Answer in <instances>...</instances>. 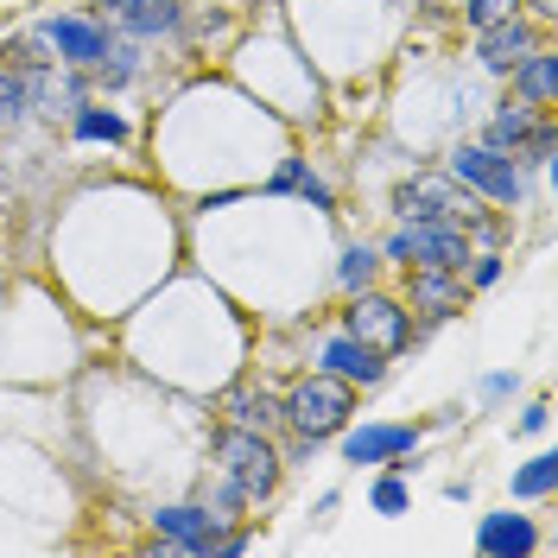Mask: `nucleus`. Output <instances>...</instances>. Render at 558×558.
<instances>
[{
    "instance_id": "1",
    "label": "nucleus",
    "mask_w": 558,
    "mask_h": 558,
    "mask_svg": "<svg viewBox=\"0 0 558 558\" xmlns=\"http://www.w3.org/2000/svg\"><path fill=\"white\" fill-rule=\"evenodd\" d=\"M216 476L242 495L247 508L274 501L286 483V457H279L274 432H247V425H222L216 432Z\"/></svg>"
},
{
    "instance_id": "2",
    "label": "nucleus",
    "mask_w": 558,
    "mask_h": 558,
    "mask_svg": "<svg viewBox=\"0 0 558 558\" xmlns=\"http://www.w3.org/2000/svg\"><path fill=\"white\" fill-rule=\"evenodd\" d=\"M349 413H355V387L337 381L330 368L305 375V381L279 400V425H286L299 445H324V438H337V432L349 425Z\"/></svg>"
},
{
    "instance_id": "3",
    "label": "nucleus",
    "mask_w": 558,
    "mask_h": 558,
    "mask_svg": "<svg viewBox=\"0 0 558 558\" xmlns=\"http://www.w3.org/2000/svg\"><path fill=\"white\" fill-rule=\"evenodd\" d=\"M445 172H451L463 191H476L483 204H501V209L526 204V166L514 159V153L488 146V140H457L451 159H445Z\"/></svg>"
},
{
    "instance_id": "4",
    "label": "nucleus",
    "mask_w": 558,
    "mask_h": 558,
    "mask_svg": "<svg viewBox=\"0 0 558 558\" xmlns=\"http://www.w3.org/2000/svg\"><path fill=\"white\" fill-rule=\"evenodd\" d=\"M470 229L463 222H400L381 242V260H400V267H445V274H463L470 267Z\"/></svg>"
},
{
    "instance_id": "5",
    "label": "nucleus",
    "mask_w": 558,
    "mask_h": 558,
    "mask_svg": "<svg viewBox=\"0 0 558 558\" xmlns=\"http://www.w3.org/2000/svg\"><path fill=\"white\" fill-rule=\"evenodd\" d=\"M393 209H400V222H463V229H470L488 204L476 197V191H463V184L438 166V172L407 178V184L393 191Z\"/></svg>"
},
{
    "instance_id": "6",
    "label": "nucleus",
    "mask_w": 558,
    "mask_h": 558,
    "mask_svg": "<svg viewBox=\"0 0 558 558\" xmlns=\"http://www.w3.org/2000/svg\"><path fill=\"white\" fill-rule=\"evenodd\" d=\"M153 533L191 558H216V553H242L247 533H235L229 521H216L204 501H172V508H153Z\"/></svg>"
},
{
    "instance_id": "7",
    "label": "nucleus",
    "mask_w": 558,
    "mask_h": 558,
    "mask_svg": "<svg viewBox=\"0 0 558 558\" xmlns=\"http://www.w3.org/2000/svg\"><path fill=\"white\" fill-rule=\"evenodd\" d=\"M38 45H45V58L51 64H70V70H96L108 58V20L96 13H51V20H38L33 26Z\"/></svg>"
},
{
    "instance_id": "8",
    "label": "nucleus",
    "mask_w": 558,
    "mask_h": 558,
    "mask_svg": "<svg viewBox=\"0 0 558 558\" xmlns=\"http://www.w3.org/2000/svg\"><path fill=\"white\" fill-rule=\"evenodd\" d=\"M343 330L362 337V343H375L381 355H400V349L413 343V317H407V305H400V299H381L375 286L355 292V305L343 312Z\"/></svg>"
},
{
    "instance_id": "9",
    "label": "nucleus",
    "mask_w": 558,
    "mask_h": 558,
    "mask_svg": "<svg viewBox=\"0 0 558 558\" xmlns=\"http://www.w3.org/2000/svg\"><path fill=\"white\" fill-rule=\"evenodd\" d=\"M343 463H400L418 451V425L400 418H375V425H343Z\"/></svg>"
},
{
    "instance_id": "10",
    "label": "nucleus",
    "mask_w": 558,
    "mask_h": 558,
    "mask_svg": "<svg viewBox=\"0 0 558 558\" xmlns=\"http://www.w3.org/2000/svg\"><path fill=\"white\" fill-rule=\"evenodd\" d=\"M102 13H108V33H128L140 45L184 33V0H102Z\"/></svg>"
},
{
    "instance_id": "11",
    "label": "nucleus",
    "mask_w": 558,
    "mask_h": 558,
    "mask_svg": "<svg viewBox=\"0 0 558 558\" xmlns=\"http://www.w3.org/2000/svg\"><path fill=\"white\" fill-rule=\"evenodd\" d=\"M533 45H539V26H533L526 13H508V20H495V26H476V45H470V58H476L488 76H508V70L521 64Z\"/></svg>"
},
{
    "instance_id": "12",
    "label": "nucleus",
    "mask_w": 558,
    "mask_h": 558,
    "mask_svg": "<svg viewBox=\"0 0 558 558\" xmlns=\"http://www.w3.org/2000/svg\"><path fill=\"white\" fill-rule=\"evenodd\" d=\"M317 368H330V375H337V381H349V387H381L387 355L375 343H362V337L337 330V337H324V349H317Z\"/></svg>"
},
{
    "instance_id": "13",
    "label": "nucleus",
    "mask_w": 558,
    "mask_h": 558,
    "mask_svg": "<svg viewBox=\"0 0 558 558\" xmlns=\"http://www.w3.org/2000/svg\"><path fill=\"white\" fill-rule=\"evenodd\" d=\"M407 305L413 312H425L432 324H445V317L463 312V299H470V286H463V274H445V267H407Z\"/></svg>"
},
{
    "instance_id": "14",
    "label": "nucleus",
    "mask_w": 558,
    "mask_h": 558,
    "mask_svg": "<svg viewBox=\"0 0 558 558\" xmlns=\"http://www.w3.org/2000/svg\"><path fill=\"white\" fill-rule=\"evenodd\" d=\"M508 76H514V102L539 108V114H553V108H558V51L546 45V38H539V45H533Z\"/></svg>"
},
{
    "instance_id": "15",
    "label": "nucleus",
    "mask_w": 558,
    "mask_h": 558,
    "mask_svg": "<svg viewBox=\"0 0 558 558\" xmlns=\"http://www.w3.org/2000/svg\"><path fill=\"white\" fill-rule=\"evenodd\" d=\"M476 553L483 558H526L539 553V526L514 514V508H501V514H483L476 521Z\"/></svg>"
},
{
    "instance_id": "16",
    "label": "nucleus",
    "mask_w": 558,
    "mask_h": 558,
    "mask_svg": "<svg viewBox=\"0 0 558 558\" xmlns=\"http://www.w3.org/2000/svg\"><path fill=\"white\" fill-rule=\"evenodd\" d=\"M546 121H553V114H539V108H526V102H501V108H495V114L483 121V140L521 159V146H526L533 134H539Z\"/></svg>"
},
{
    "instance_id": "17",
    "label": "nucleus",
    "mask_w": 558,
    "mask_h": 558,
    "mask_svg": "<svg viewBox=\"0 0 558 558\" xmlns=\"http://www.w3.org/2000/svg\"><path fill=\"white\" fill-rule=\"evenodd\" d=\"M70 134H76V140H108V146H121V140H128V114H114V108H102V102H83L76 114H70Z\"/></svg>"
},
{
    "instance_id": "18",
    "label": "nucleus",
    "mask_w": 558,
    "mask_h": 558,
    "mask_svg": "<svg viewBox=\"0 0 558 558\" xmlns=\"http://www.w3.org/2000/svg\"><path fill=\"white\" fill-rule=\"evenodd\" d=\"M514 501H546V495H553L558 488V457L553 451H539V457H526L521 470H514Z\"/></svg>"
},
{
    "instance_id": "19",
    "label": "nucleus",
    "mask_w": 558,
    "mask_h": 558,
    "mask_svg": "<svg viewBox=\"0 0 558 558\" xmlns=\"http://www.w3.org/2000/svg\"><path fill=\"white\" fill-rule=\"evenodd\" d=\"M375 274H381V247L349 242L343 260H337V286H343V292H362V286H375Z\"/></svg>"
},
{
    "instance_id": "20",
    "label": "nucleus",
    "mask_w": 558,
    "mask_h": 558,
    "mask_svg": "<svg viewBox=\"0 0 558 558\" xmlns=\"http://www.w3.org/2000/svg\"><path fill=\"white\" fill-rule=\"evenodd\" d=\"M229 425H247V432H274L279 425V400L260 387V393H235L229 400Z\"/></svg>"
},
{
    "instance_id": "21",
    "label": "nucleus",
    "mask_w": 558,
    "mask_h": 558,
    "mask_svg": "<svg viewBox=\"0 0 558 558\" xmlns=\"http://www.w3.org/2000/svg\"><path fill=\"white\" fill-rule=\"evenodd\" d=\"M368 508H375L381 521H400V514L413 508V488H407V476H400V470L375 476V483H368Z\"/></svg>"
},
{
    "instance_id": "22",
    "label": "nucleus",
    "mask_w": 558,
    "mask_h": 558,
    "mask_svg": "<svg viewBox=\"0 0 558 558\" xmlns=\"http://www.w3.org/2000/svg\"><path fill=\"white\" fill-rule=\"evenodd\" d=\"M26 114H33V102H26V70L0 58V128H20Z\"/></svg>"
},
{
    "instance_id": "23",
    "label": "nucleus",
    "mask_w": 558,
    "mask_h": 558,
    "mask_svg": "<svg viewBox=\"0 0 558 558\" xmlns=\"http://www.w3.org/2000/svg\"><path fill=\"white\" fill-rule=\"evenodd\" d=\"M508 13H521V0H463V26L476 33V26H495V20H508Z\"/></svg>"
},
{
    "instance_id": "24",
    "label": "nucleus",
    "mask_w": 558,
    "mask_h": 558,
    "mask_svg": "<svg viewBox=\"0 0 558 558\" xmlns=\"http://www.w3.org/2000/svg\"><path fill=\"white\" fill-rule=\"evenodd\" d=\"M292 191L305 197V209H337V191H330V184H324V178L312 172V166L299 172V184H292Z\"/></svg>"
},
{
    "instance_id": "25",
    "label": "nucleus",
    "mask_w": 558,
    "mask_h": 558,
    "mask_svg": "<svg viewBox=\"0 0 558 558\" xmlns=\"http://www.w3.org/2000/svg\"><path fill=\"white\" fill-rule=\"evenodd\" d=\"M305 166H312V159H299V153H286V159H279V172L267 178V184H260V191H267V197H286V191H292V184H299V172H305Z\"/></svg>"
},
{
    "instance_id": "26",
    "label": "nucleus",
    "mask_w": 558,
    "mask_h": 558,
    "mask_svg": "<svg viewBox=\"0 0 558 558\" xmlns=\"http://www.w3.org/2000/svg\"><path fill=\"white\" fill-rule=\"evenodd\" d=\"M495 279H501V254H495V247L470 254V279H463V286H476V292H483V286H495Z\"/></svg>"
},
{
    "instance_id": "27",
    "label": "nucleus",
    "mask_w": 558,
    "mask_h": 558,
    "mask_svg": "<svg viewBox=\"0 0 558 558\" xmlns=\"http://www.w3.org/2000/svg\"><path fill=\"white\" fill-rule=\"evenodd\" d=\"M514 387H521V375H514V368H501V375H483V387H476V393H483L488 407H495V400H508Z\"/></svg>"
},
{
    "instance_id": "28",
    "label": "nucleus",
    "mask_w": 558,
    "mask_h": 558,
    "mask_svg": "<svg viewBox=\"0 0 558 558\" xmlns=\"http://www.w3.org/2000/svg\"><path fill=\"white\" fill-rule=\"evenodd\" d=\"M546 425H553V400H533L521 413V432H546Z\"/></svg>"
},
{
    "instance_id": "29",
    "label": "nucleus",
    "mask_w": 558,
    "mask_h": 558,
    "mask_svg": "<svg viewBox=\"0 0 558 558\" xmlns=\"http://www.w3.org/2000/svg\"><path fill=\"white\" fill-rule=\"evenodd\" d=\"M526 7V20H533V26H553L558 20V0H521Z\"/></svg>"
},
{
    "instance_id": "30",
    "label": "nucleus",
    "mask_w": 558,
    "mask_h": 558,
    "mask_svg": "<svg viewBox=\"0 0 558 558\" xmlns=\"http://www.w3.org/2000/svg\"><path fill=\"white\" fill-rule=\"evenodd\" d=\"M222 7H242V0H222Z\"/></svg>"
}]
</instances>
